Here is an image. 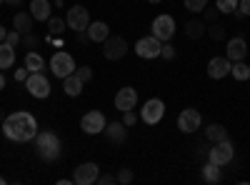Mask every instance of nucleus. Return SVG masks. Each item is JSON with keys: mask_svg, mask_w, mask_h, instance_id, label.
Segmentation results:
<instances>
[{"mask_svg": "<svg viewBox=\"0 0 250 185\" xmlns=\"http://www.w3.org/2000/svg\"><path fill=\"white\" fill-rule=\"evenodd\" d=\"M38 133H40L38 130V120L28 110L10 113L3 120V135L8 140H13V143H30V140H35Z\"/></svg>", "mask_w": 250, "mask_h": 185, "instance_id": "nucleus-1", "label": "nucleus"}, {"mask_svg": "<svg viewBox=\"0 0 250 185\" xmlns=\"http://www.w3.org/2000/svg\"><path fill=\"white\" fill-rule=\"evenodd\" d=\"M35 153H38L40 160L55 163L60 158V153H62V143H60V138L53 130H43V133L35 135Z\"/></svg>", "mask_w": 250, "mask_h": 185, "instance_id": "nucleus-2", "label": "nucleus"}, {"mask_svg": "<svg viewBox=\"0 0 250 185\" xmlns=\"http://www.w3.org/2000/svg\"><path fill=\"white\" fill-rule=\"evenodd\" d=\"M75 60H73V55L70 53H65V50H58V53H53V58H50V73L55 75V78H68V75H73L75 73Z\"/></svg>", "mask_w": 250, "mask_h": 185, "instance_id": "nucleus-3", "label": "nucleus"}, {"mask_svg": "<svg viewBox=\"0 0 250 185\" xmlns=\"http://www.w3.org/2000/svg\"><path fill=\"white\" fill-rule=\"evenodd\" d=\"M233 158H235V148H233L230 140L213 143V148L208 150V160L215 163V165H220V168H225L228 163H233Z\"/></svg>", "mask_w": 250, "mask_h": 185, "instance_id": "nucleus-4", "label": "nucleus"}, {"mask_svg": "<svg viewBox=\"0 0 250 185\" xmlns=\"http://www.w3.org/2000/svg\"><path fill=\"white\" fill-rule=\"evenodd\" d=\"M163 118H165V103L160 98L145 100V105L140 108V120L145 123V125H158Z\"/></svg>", "mask_w": 250, "mask_h": 185, "instance_id": "nucleus-5", "label": "nucleus"}, {"mask_svg": "<svg viewBox=\"0 0 250 185\" xmlns=\"http://www.w3.org/2000/svg\"><path fill=\"white\" fill-rule=\"evenodd\" d=\"M153 35L160 40V43H170L173 35H175V18L173 15H158L150 25Z\"/></svg>", "mask_w": 250, "mask_h": 185, "instance_id": "nucleus-6", "label": "nucleus"}, {"mask_svg": "<svg viewBox=\"0 0 250 185\" xmlns=\"http://www.w3.org/2000/svg\"><path fill=\"white\" fill-rule=\"evenodd\" d=\"M25 88H28V93L33 95V98H38V100H45L48 95H50V80L43 75V73H30L28 78H25Z\"/></svg>", "mask_w": 250, "mask_h": 185, "instance_id": "nucleus-7", "label": "nucleus"}, {"mask_svg": "<svg viewBox=\"0 0 250 185\" xmlns=\"http://www.w3.org/2000/svg\"><path fill=\"white\" fill-rule=\"evenodd\" d=\"M65 25H68L70 30H75V33L88 30V25H90V13H88V8L73 5V8L65 13Z\"/></svg>", "mask_w": 250, "mask_h": 185, "instance_id": "nucleus-8", "label": "nucleus"}, {"mask_svg": "<svg viewBox=\"0 0 250 185\" xmlns=\"http://www.w3.org/2000/svg\"><path fill=\"white\" fill-rule=\"evenodd\" d=\"M105 115H103L100 110H88L85 115L80 118V128H83V133L85 135H98V133H103L105 130Z\"/></svg>", "mask_w": 250, "mask_h": 185, "instance_id": "nucleus-9", "label": "nucleus"}, {"mask_svg": "<svg viewBox=\"0 0 250 185\" xmlns=\"http://www.w3.org/2000/svg\"><path fill=\"white\" fill-rule=\"evenodd\" d=\"M100 175V168H98V163L88 160V163H80V165L75 168L73 173V183L75 185H93Z\"/></svg>", "mask_w": 250, "mask_h": 185, "instance_id": "nucleus-10", "label": "nucleus"}, {"mask_svg": "<svg viewBox=\"0 0 250 185\" xmlns=\"http://www.w3.org/2000/svg\"><path fill=\"white\" fill-rule=\"evenodd\" d=\"M160 48H163V43H160V40H158L155 35L140 38L138 43H135V53H138V58H143V60L160 58Z\"/></svg>", "mask_w": 250, "mask_h": 185, "instance_id": "nucleus-11", "label": "nucleus"}, {"mask_svg": "<svg viewBox=\"0 0 250 185\" xmlns=\"http://www.w3.org/2000/svg\"><path fill=\"white\" fill-rule=\"evenodd\" d=\"M125 53H128V43L120 35H110L103 43V58L105 60H120V58H125Z\"/></svg>", "mask_w": 250, "mask_h": 185, "instance_id": "nucleus-12", "label": "nucleus"}, {"mask_svg": "<svg viewBox=\"0 0 250 185\" xmlns=\"http://www.w3.org/2000/svg\"><path fill=\"white\" fill-rule=\"evenodd\" d=\"M203 125V115L195 110V108H185L180 115H178V130L180 133H195L198 128Z\"/></svg>", "mask_w": 250, "mask_h": 185, "instance_id": "nucleus-13", "label": "nucleus"}, {"mask_svg": "<svg viewBox=\"0 0 250 185\" xmlns=\"http://www.w3.org/2000/svg\"><path fill=\"white\" fill-rule=\"evenodd\" d=\"M135 105H138V90H135V88L125 85V88H120V90L115 93V108H118L120 113L133 110Z\"/></svg>", "mask_w": 250, "mask_h": 185, "instance_id": "nucleus-14", "label": "nucleus"}, {"mask_svg": "<svg viewBox=\"0 0 250 185\" xmlns=\"http://www.w3.org/2000/svg\"><path fill=\"white\" fill-rule=\"evenodd\" d=\"M248 55V43L245 38H230L225 45V58L230 60V63H235V60H245Z\"/></svg>", "mask_w": 250, "mask_h": 185, "instance_id": "nucleus-15", "label": "nucleus"}, {"mask_svg": "<svg viewBox=\"0 0 250 185\" xmlns=\"http://www.w3.org/2000/svg\"><path fill=\"white\" fill-rule=\"evenodd\" d=\"M230 60H228L225 55H218V58H213L210 63H208V75H210L213 80H220V78H225V75H230Z\"/></svg>", "mask_w": 250, "mask_h": 185, "instance_id": "nucleus-16", "label": "nucleus"}, {"mask_svg": "<svg viewBox=\"0 0 250 185\" xmlns=\"http://www.w3.org/2000/svg\"><path fill=\"white\" fill-rule=\"evenodd\" d=\"M53 3L50 0H30V15L35 20H40V23H48V20L53 18Z\"/></svg>", "mask_w": 250, "mask_h": 185, "instance_id": "nucleus-17", "label": "nucleus"}, {"mask_svg": "<svg viewBox=\"0 0 250 185\" xmlns=\"http://www.w3.org/2000/svg\"><path fill=\"white\" fill-rule=\"evenodd\" d=\"M105 135H108V140L113 143V145H120V143H125V138H128V125H125L123 120L108 123V125H105Z\"/></svg>", "mask_w": 250, "mask_h": 185, "instance_id": "nucleus-18", "label": "nucleus"}, {"mask_svg": "<svg viewBox=\"0 0 250 185\" xmlns=\"http://www.w3.org/2000/svg\"><path fill=\"white\" fill-rule=\"evenodd\" d=\"M88 38L93 40V43H105V40L110 38V28L108 23H103V20H90V25H88Z\"/></svg>", "mask_w": 250, "mask_h": 185, "instance_id": "nucleus-19", "label": "nucleus"}, {"mask_svg": "<svg viewBox=\"0 0 250 185\" xmlns=\"http://www.w3.org/2000/svg\"><path fill=\"white\" fill-rule=\"evenodd\" d=\"M83 88H85V83L73 73V75H68V78H62V93L65 95H70V98H78L80 93H83Z\"/></svg>", "mask_w": 250, "mask_h": 185, "instance_id": "nucleus-20", "label": "nucleus"}, {"mask_svg": "<svg viewBox=\"0 0 250 185\" xmlns=\"http://www.w3.org/2000/svg\"><path fill=\"white\" fill-rule=\"evenodd\" d=\"M33 15H30V10L28 13H15V18H13V28L18 30V33H33Z\"/></svg>", "mask_w": 250, "mask_h": 185, "instance_id": "nucleus-21", "label": "nucleus"}, {"mask_svg": "<svg viewBox=\"0 0 250 185\" xmlns=\"http://www.w3.org/2000/svg\"><path fill=\"white\" fill-rule=\"evenodd\" d=\"M205 33H208L205 20H198V18H193V20H188V23H185V35H188V38L198 40V38H203Z\"/></svg>", "mask_w": 250, "mask_h": 185, "instance_id": "nucleus-22", "label": "nucleus"}, {"mask_svg": "<svg viewBox=\"0 0 250 185\" xmlns=\"http://www.w3.org/2000/svg\"><path fill=\"white\" fill-rule=\"evenodd\" d=\"M13 65H15V48L3 40V43H0V70H8Z\"/></svg>", "mask_w": 250, "mask_h": 185, "instance_id": "nucleus-23", "label": "nucleus"}, {"mask_svg": "<svg viewBox=\"0 0 250 185\" xmlns=\"http://www.w3.org/2000/svg\"><path fill=\"white\" fill-rule=\"evenodd\" d=\"M205 140H210V143L228 140V130L220 125V123H213V125H208V128H205Z\"/></svg>", "mask_w": 250, "mask_h": 185, "instance_id": "nucleus-24", "label": "nucleus"}, {"mask_svg": "<svg viewBox=\"0 0 250 185\" xmlns=\"http://www.w3.org/2000/svg\"><path fill=\"white\" fill-rule=\"evenodd\" d=\"M203 180L210 183V185H218L220 183V165H215V163L208 160L205 165H203Z\"/></svg>", "mask_w": 250, "mask_h": 185, "instance_id": "nucleus-25", "label": "nucleus"}, {"mask_svg": "<svg viewBox=\"0 0 250 185\" xmlns=\"http://www.w3.org/2000/svg\"><path fill=\"white\" fill-rule=\"evenodd\" d=\"M30 73H43V68H45V60L43 58H40L35 50H30L28 55H25V63H23Z\"/></svg>", "mask_w": 250, "mask_h": 185, "instance_id": "nucleus-26", "label": "nucleus"}, {"mask_svg": "<svg viewBox=\"0 0 250 185\" xmlns=\"http://www.w3.org/2000/svg\"><path fill=\"white\" fill-rule=\"evenodd\" d=\"M230 75L235 78V80H250V65L245 63V60H235V63L230 65Z\"/></svg>", "mask_w": 250, "mask_h": 185, "instance_id": "nucleus-27", "label": "nucleus"}, {"mask_svg": "<svg viewBox=\"0 0 250 185\" xmlns=\"http://www.w3.org/2000/svg\"><path fill=\"white\" fill-rule=\"evenodd\" d=\"M48 30H50V35H62L65 33V20L62 18H50L48 20Z\"/></svg>", "mask_w": 250, "mask_h": 185, "instance_id": "nucleus-28", "label": "nucleus"}, {"mask_svg": "<svg viewBox=\"0 0 250 185\" xmlns=\"http://www.w3.org/2000/svg\"><path fill=\"white\" fill-rule=\"evenodd\" d=\"M215 8H218L220 13H225V15H233V13L238 10V0H218Z\"/></svg>", "mask_w": 250, "mask_h": 185, "instance_id": "nucleus-29", "label": "nucleus"}, {"mask_svg": "<svg viewBox=\"0 0 250 185\" xmlns=\"http://www.w3.org/2000/svg\"><path fill=\"white\" fill-rule=\"evenodd\" d=\"M183 8L190 13H203L208 8V0H183Z\"/></svg>", "mask_w": 250, "mask_h": 185, "instance_id": "nucleus-30", "label": "nucleus"}, {"mask_svg": "<svg viewBox=\"0 0 250 185\" xmlns=\"http://www.w3.org/2000/svg\"><path fill=\"white\" fill-rule=\"evenodd\" d=\"M75 75L83 80V83H90V80H93V68L90 65H78L75 68Z\"/></svg>", "mask_w": 250, "mask_h": 185, "instance_id": "nucleus-31", "label": "nucleus"}, {"mask_svg": "<svg viewBox=\"0 0 250 185\" xmlns=\"http://www.w3.org/2000/svg\"><path fill=\"white\" fill-rule=\"evenodd\" d=\"M208 35H210L213 40H223V38H225V28L218 25V23H210V28H208Z\"/></svg>", "mask_w": 250, "mask_h": 185, "instance_id": "nucleus-32", "label": "nucleus"}, {"mask_svg": "<svg viewBox=\"0 0 250 185\" xmlns=\"http://www.w3.org/2000/svg\"><path fill=\"white\" fill-rule=\"evenodd\" d=\"M115 178H118V183L128 185V183H133V178H135V175H133V170H130V168H120Z\"/></svg>", "mask_w": 250, "mask_h": 185, "instance_id": "nucleus-33", "label": "nucleus"}, {"mask_svg": "<svg viewBox=\"0 0 250 185\" xmlns=\"http://www.w3.org/2000/svg\"><path fill=\"white\" fill-rule=\"evenodd\" d=\"M138 120H140V115L135 113V108H133V110H125V113H123V123H125V125H128V128H133Z\"/></svg>", "mask_w": 250, "mask_h": 185, "instance_id": "nucleus-34", "label": "nucleus"}, {"mask_svg": "<svg viewBox=\"0 0 250 185\" xmlns=\"http://www.w3.org/2000/svg\"><path fill=\"white\" fill-rule=\"evenodd\" d=\"M20 40H23V33H18V30H8V35H5V43H8V45L18 48V45H20Z\"/></svg>", "mask_w": 250, "mask_h": 185, "instance_id": "nucleus-35", "label": "nucleus"}, {"mask_svg": "<svg viewBox=\"0 0 250 185\" xmlns=\"http://www.w3.org/2000/svg\"><path fill=\"white\" fill-rule=\"evenodd\" d=\"M160 58L173 60V58H175V48H173L170 43H163V48H160Z\"/></svg>", "mask_w": 250, "mask_h": 185, "instance_id": "nucleus-36", "label": "nucleus"}, {"mask_svg": "<svg viewBox=\"0 0 250 185\" xmlns=\"http://www.w3.org/2000/svg\"><path fill=\"white\" fill-rule=\"evenodd\" d=\"M98 185H115L118 183V178L115 175H110V173H103V175H98V180H95Z\"/></svg>", "mask_w": 250, "mask_h": 185, "instance_id": "nucleus-37", "label": "nucleus"}, {"mask_svg": "<svg viewBox=\"0 0 250 185\" xmlns=\"http://www.w3.org/2000/svg\"><path fill=\"white\" fill-rule=\"evenodd\" d=\"M203 13H205V20H208V23H215L218 15H220V10H218V8H205Z\"/></svg>", "mask_w": 250, "mask_h": 185, "instance_id": "nucleus-38", "label": "nucleus"}, {"mask_svg": "<svg viewBox=\"0 0 250 185\" xmlns=\"http://www.w3.org/2000/svg\"><path fill=\"white\" fill-rule=\"evenodd\" d=\"M238 10H240L245 18H250V0H238Z\"/></svg>", "mask_w": 250, "mask_h": 185, "instance_id": "nucleus-39", "label": "nucleus"}, {"mask_svg": "<svg viewBox=\"0 0 250 185\" xmlns=\"http://www.w3.org/2000/svg\"><path fill=\"white\" fill-rule=\"evenodd\" d=\"M28 75H30V70H28L25 65H23V68H18V70H15V80H18V83H23V80H25Z\"/></svg>", "mask_w": 250, "mask_h": 185, "instance_id": "nucleus-40", "label": "nucleus"}, {"mask_svg": "<svg viewBox=\"0 0 250 185\" xmlns=\"http://www.w3.org/2000/svg\"><path fill=\"white\" fill-rule=\"evenodd\" d=\"M25 45H28V48H35V45H38V38H35L33 33H25Z\"/></svg>", "mask_w": 250, "mask_h": 185, "instance_id": "nucleus-41", "label": "nucleus"}, {"mask_svg": "<svg viewBox=\"0 0 250 185\" xmlns=\"http://www.w3.org/2000/svg\"><path fill=\"white\" fill-rule=\"evenodd\" d=\"M5 3L13 5V8H20V5H23V0H5Z\"/></svg>", "mask_w": 250, "mask_h": 185, "instance_id": "nucleus-42", "label": "nucleus"}, {"mask_svg": "<svg viewBox=\"0 0 250 185\" xmlns=\"http://www.w3.org/2000/svg\"><path fill=\"white\" fill-rule=\"evenodd\" d=\"M5 83H8V80H5V73H3V70H0V90H3V88H5Z\"/></svg>", "mask_w": 250, "mask_h": 185, "instance_id": "nucleus-43", "label": "nucleus"}, {"mask_svg": "<svg viewBox=\"0 0 250 185\" xmlns=\"http://www.w3.org/2000/svg\"><path fill=\"white\" fill-rule=\"evenodd\" d=\"M5 35H8V30H5L3 25H0V43H3V40H5Z\"/></svg>", "mask_w": 250, "mask_h": 185, "instance_id": "nucleus-44", "label": "nucleus"}, {"mask_svg": "<svg viewBox=\"0 0 250 185\" xmlns=\"http://www.w3.org/2000/svg\"><path fill=\"white\" fill-rule=\"evenodd\" d=\"M148 3H160V0H148Z\"/></svg>", "mask_w": 250, "mask_h": 185, "instance_id": "nucleus-45", "label": "nucleus"}, {"mask_svg": "<svg viewBox=\"0 0 250 185\" xmlns=\"http://www.w3.org/2000/svg\"><path fill=\"white\" fill-rule=\"evenodd\" d=\"M0 120H5V118H3V110H0Z\"/></svg>", "mask_w": 250, "mask_h": 185, "instance_id": "nucleus-46", "label": "nucleus"}, {"mask_svg": "<svg viewBox=\"0 0 250 185\" xmlns=\"http://www.w3.org/2000/svg\"><path fill=\"white\" fill-rule=\"evenodd\" d=\"M3 183H5V178H0V185H3Z\"/></svg>", "mask_w": 250, "mask_h": 185, "instance_id": "nucleus-47", "label": "nucleus"}, {"mask_svg": "<svg viewBox=\"0 0 250 185\" xmlns=\"http://www.w3.org/2000/svg\"><path fill=\"white\" fill-rule=\"evenodd\" d=\"M3 3H5V0H0V5H3Z\"/></svg>", "mask_w": 250, "mask_h": 185, "instance_id": "nucleus-48", "label": "nucleus"}, {"mask_svg": "<svg viewBox=\"0 0 250 185\" xmlns=\"http://www.w3.org/2000/svg\"><path fill=\"white\" fill-rule=\"evenodd\" d=\"M248 83H250V80H248Z\"/></svg>", "mask_w": 250, "mask_h": 185, "instance_id": "nucleus-49", "label": "nucleus"}]
</instances>
